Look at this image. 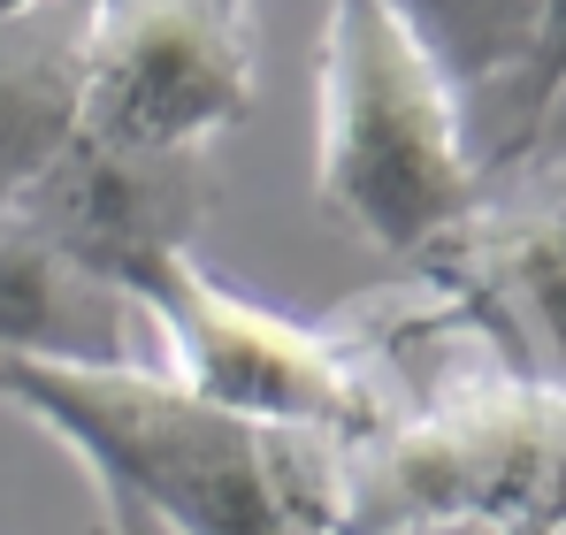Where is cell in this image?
<instances>
[{
    "label": "cell",
    "mask_w": 566,
    "mask_h": 535,
    "mask_svg": "<svg viewBox=\"0 0 566 535\" xmlns=\"http://www.w3.org/2000/svg\"><path fill=\"white\" fill-rule=\"evenodd\" d=\"M0 406L93 474V535H345V444L199 406L169 367L0 359Z\"/></svg>",
    "instance_id": "1"
},
{
    "label": "cell",
    "mask_w": 566,
    "mask_h": 535,
    "mask_svg": "<svg viewBox=\"0 0 566 535\" xmlns=\"http://www.w3.org/2000/svg\"><path fill=\"white\" fill-rule=\"evenodd\" d=\"M314 191L337 230L390 261H421L482 199L468 107L398 0H322Z\"/></svg>",
    "instance_id": "2"
},
{
    "label": "cell",
    "mask_w": 566,
    "mask_h": 535,
    "mask_svg": "<svg viewBox=\"0 0 566 535\" xmlns=\"http://www.w3.org/2000/svg\"><path fill=\"white\" fill-rule=\"evenodd\" d=\"M566 528V398L490 353L429 375L368 444H345V535Z\"/></svg>",
    "instance_id": "3"
},
{
    "label": "cell",
    "mask_w": 566,
    "mask_h": 535,
    "mask_svg": "<svg viewBox=\"0 0 566 535\" xmlns=\"http://www.w3.org/2000/svg\"><path fill=\"white\" fill-rule=\"evenodd\" d=\"M130 298L169 337V375L214 413L337 437V444H368L398 413V390L337 322H291L276 306L214 283L199 253L161 261Z\"/></svg>",
    "instance_id": "4"
},
{
    "label": "cell",
    "mask_w": 566,
    "mask_h": 535,
    "mask_svg": "<svg viewBox=\"0 0 566 535\" xmlns=\"http://www.w3.org/2000/svg\"><path fill=\"white\" fill-rule=\"evenodd\" d=\"M253 0H85L77 130L154 154H207L253 115Z\"/></svg>",
    "instance_id": "5"
},
{
    "label": "cell",
    "mask_w": 566,
    "mask_h": 535,
    "mask_svg": "<svg viewBox=\"0 0 566 535\" xmlns=\"http://www.w3.org/2000/svg\"><path fill=\"white\" fill-rule=\"evenodd\" d=\"M413 268L505 375L566 398V161L490 177Z\"/></svg>",
    "instance_id": "6"
},
{
    "label": "cell",
    "mask_w": 566,
    "mask_h": 535,
    "mask_svg": "<svg viewBox=\"0 0 566 535\" xmlns=\"http://www.w3.org/2000/svg\"><path fill=\"white\" fill-rule=\"evenodd\" d=\"M23 230H39L62 261L115 283L123 298L177 253H199V230L214 214V161L207 154H154L77 130L54 169L8 207ZM138 306V298H130Z\"/></svg>",
    "instance_id": "7"
},
{
    "label": "cell",
    "mask_w": 566,
    "mask_h": 535,
    "mask_svg": "<svg viewBox=\"0 0 566 535\" xmlns=\"http://www.w3.org/2000/svg\"><path fill=\"white\" fill-rule=\"evenodd\" d=\"M398 15L460 92L482 183L528 169L566 85V0H398Z\"/></svg>",
    "instance_id": "8"
},
{
    "label": "cell",
    "mask_w": 566,
    "mask_h": 535,
    "mask_svg": "<svg viewBox=\"0 0 566 535\" xmlns=\"http://www.w3.org/2000/svg\"><path fill=\"white\" fill-rule=\"evenodd\" d=\"M146 314L62 261L39 230H23L15 214H0V359H54V367H123L130 329Z\"/></svg>",
    "instance_id": "9"
},
{
    "label": "cell",
    "mask_w": 566,
    "mask_h": 535,
    "mask_svg": "<svg viewBox=\"0 0 566 535\" xmlns=\"http://www.w3.org/2000/svg\"><path fill=\"white\" fill-rule=\"evenodd\" d=\"M85 115V0L0 15V214L54 169Z\"/></svg>",
    "instance_id": "10"
},
{
    "label": "cell",
    "mask_w": 566,
    "mask_h": 535,
    "mask_svg": "<svg viewBox=\"0 0 566 535\" xmlns=\"http://www.w3.org/2000/svg\"><path fill=\"white\" fill-rule=\"evenodd\" d=\"M528 161H566V85L552 99V115H544V130H536V154Z\"/></svg>",
    "instance_id": "11"
},
{
    "label": "cell",
    "mask_w": 566,
    "mask_h": 535,
    "mask_svg": "<svg viewBox=\"0 0 566 535\" xmlns=\"http://www.w3.org/2000/svg\"><path fill=\"white\" fill-rule=\"evenodd\" d=\"M421 535H566V528H421Z\"/></svg>",
    "instance_id": "12"
},
{
    "label": "cell",
    "mask_w": 566,
    "mask_h": 535,
    "mask_svg": "<svg viewBox=\"0 0 566 535\" xmlns=\"http://www.w3.org/2000/svg\"><path fill=\"white\" fill-rule=\"evenodd\" d=\"M23 8H39V0H0V15H23Z\"/></svg>",
    "instance_id": "13"
}]
</instances>
